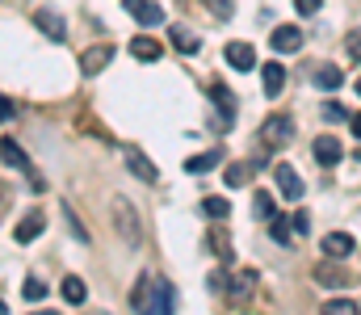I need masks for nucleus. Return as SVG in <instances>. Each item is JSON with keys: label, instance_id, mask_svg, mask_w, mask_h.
<instances>
[{"label": "nucleus", "instance_id": "f257e3e1", "mask_svg": "<svg viewBox=\"0 0 361 315\" xmlns=\"http://www.w3.org/2000/svg\"><path fill=\"white\" fill-rule=\"evenodd\" d=\"M114 227H118V235H122V244H126V248H139V240H143L139 210L130 206L126 198H114Z\"/></svg>", "mask_w": 361, "mask_h": 315}, {"label": "nucleus", "instance_id": "f03ea898", "mask_svg": "<svg viewBox=\"0 0 361 315\" xmlns=\"http://www.w3.org/2000/svg\"><path fill=\"white\" fill-rule=\"evenodd\" d=\"M290 139H294V118H290V113H269V118L261 122V143H265V152L286 147Z\"/></svg>", "mask_w": 361, "mask_h": 315}, {"label": "nucleus", "instance_id": "7ed1b4c3", "mask_svg": "<svg viewBox=\"0 0 361 315\" xmlns=\"http://www.w3.org/2000/svg\"><path fill=\"white\" fill-rule=\"evenodd\" d=\"M122 160H126V168H130V177H139V181H160V168H156V160L139 147V143H122Z\"/></svg>", "mask_w": 361, "mask_h": 315}, {"label": "nucleus", "instance_id": "20e7f679", "mask_svg": "<svg viewBox=\"0 0 361 315\" xmlns=\"http://www.w3.org/2000/svg\"><path fill=\"white\" fill-rule=\"evenodd\" d=\"M0 160H4L8 168H21V173H30V185H34V190H42V185H47V181H42V177L30 168V156H25V147H21L17 139H0Z\"/></svg>", "mask_w": 361, "mask_h": 315}, {"label": "nucleus", "instance_id": "39448f33", "mask_svg": "<svg viewBox=\"0 0 361 315\" xmlns=\"http://www.w3.org/2000/svg\"><path fill=\"white\" fill-rule=\"evenodd\" d=\"M34 25H38L51 42H63V38H68V21H63V13H55V8H34Z\"/></svg>", "mask_w": 361, "mask_h": 315}, {"label": "nucleus", "instance_id": "423d86ee", "mask_svg": "<svg viewBox=\"0 0 361 315\" xmlns=\"http://www.w3.org/2000/svg\"><path fill=\"white\" fill-rule=\"evenodd\" d=\"M273 181H277V190H281V198H290V202H298L302 194H307V185H302V177L290 168V164H277L273 168Z\"/></svg>", "mask_w": 361, "mask_h": 315}, {"label": "nucleus", "instance_id": "0eeeda50", "mask_svg": "<svg viewBox=\"0 0 361 315\" xmlns=\"http://www.w3.org/2000/svg\"><path fill=\"white\" fill-rule=\"evenodd\" d=\"M42 231H47V214H42V210H30V214L13 227V240H17V244H34Z\"/></svg>", "mask_w": 361, "mask_h": 315}, {"label": "nucleus", "instance_id": "6e6552de", "mask_svg": "<svg viewBox=\"0 0 361 315\" xmlns=\"http://www.w3.org/2000/svg\"><path fill=\"white\" fill-rule=\"evenodd\" d=\"M269 47L277 55H294V51H302V30L298 25H277L269 38Z\"/></svg>", "mask_w": 361, "mask_h": 315}, {"label": "nucleus", "instance_id": "1a4fd4ad", "mask_svg": "<svg viewBox=\"0 0 361 315\" xmlns=\"http://www.w3.org/2000/svg\"><path fill=\"white\" fill-rule=\"evenodd\" d=\"M126 4V13L139 21V25H160L164 21V8L156 4V0H122Z\"/></svg>", "mask_w": 361, "mask_h": 315}, {"label": "nucleus", "instance_id": "9d476101", "mask_svg": "<svg viewBox=\"0 0 361 315\" xmlns=\"http://www.w3.org/2000/svg\"><path fill=\"white\" fill-rule=\"evenodd\" d=\"M109 59H114V47H109V42H101V47H92V51L80 55V72H85V76H101Z\"/></svg>", "mask_w": 361, "mask_h": 315}, {"label": "nucleus", "instance_id": "9b49d317", "mask_svg": "<svg viewBox=\"0 0 361 315\" xmlns=\"http://www.w3.org/2000/svg\"><path fill=\"white\" fill-rule=\"evenodd\" d=\"M173 303H177V295H173V286H169L164 278H156V282H152V299H147V311H156V315H169V311H173Z\"/></svg>", "mask_w": 361, "mask_h": 315}, {"label": "nucleus", "instance_id": "f8f14e48", "mask_svg": "<svg viewBox=\"0 0 361 315\" xmlns=\"http://www.w3.org/2000/svg\"><path fill=\"white\" fill-rule=\"evenodd\" d=\"M227 63H231L235 72H252V68H257L252 42H227Z\"/></svg>", "mask_w": 361, "mask_h": 315}, {"label": "nucleus", "instance_id": "ddd939ff", "mask_svg": "<svg viewBox=\"0 0 361 315\" xmlns=\"http://www.w3.org/2000/svg\"><path fill=\"white\" fill-rule=\"evenodd\" d=\"M311 156H315V164H324V168H332V164H341V143L332 139V135H319L315 139V147H311Z\"/></svg>", "mask_w": 361, "mask_h": 315}, {"label": "nucleus", "instance_id": "4468645a", "mask_svg": "<svg viewBox=\"0 0 361 315\" xmlns=\"http://www.w3.org/2000/svg\"><path fill=\"white\" fill-rule=\"evenodd\" d=\"M353 248H357V240H353L349 231H332V235H324V257H332V261H345Z\"/></svg>", "mask_w": 361, "mask_h": 315}, {"label": "nucleus", "instance_id": "2eb2a0df", "mask_svg": "<svg viewBox=\"0 0 361 315\" xmlns=\"http://www.w3.org/2000/svg\"><path fill=\"white\" fill-rule=\"evenodd\" d=\"M130 55H135L139 63H156V59L164 55V47H160L156 38H147V34H139V38H130Z\"/></svg>", "mask_w": 361, "mask_h": 315}, {"label": "nucleus", "instance_id": "dca6fc26", "mask_svg": "<svg viewBox=\"0 0 361 315\" xmlns=\"http://www.w3.org/2000/svg\"><path fill=\"white\" fill-rule=\"evenodd\" d=\"M315 282H319L324 290H345V286H349L353 278H349V273H345L341 265H319V269H315Z\"/></svg>", "mask_w": 361, "mask_h": 315}, {"label": "nucleus", "instance_id": "f3484780", "mask_svg": "<svg viewBox=\"0 0 361 315\" xmlns=\"http://www.w3.org/2000/svg\"><path fill=\"white\" fill-rule=\"evenodd\" d=\"M257 278H261L257 269H244V273H235V282H227V295H231L235 303H244V299L257 290Z\"/></svg>", "mask_w": 361, "mask_h": 315}, {"label": "nucleus", "instance_id": "a211bd4d", "mask_svg": "<svg viewBox=\"0 0 361 315\" xmlns=\"http://www.w3.org/2000/svg\"><path fill=\"white\" fill-rule=\"evenodd\" d=\"M261 85H265L269 97H281V89H286V68H281V63H265V68H261Z\"/></svg>", "mask_w": 361, "mask_h": 315}, {"label": "nucleus", "instance_id": "6ab92c4d", "mask_svg": "<svg viewBox=\"0 0 361 315\" xmlns=\"http://www.w3.org/2000/svg\"><path fill=\"white\" fill-rule=\"evenodd\" d=\"M152 282H156V273H139V282H135V290H130V311H147Z\"/></svg>", "mask_w": 361, "mask_h": 315}, {"label": "nucleus", "instance_id": "aec40b11", "mask_svg": "<svg viewBox=\"0 0 361 315\" xmlns=\"http://www.w3.org/2000/svg\"><path fill=\"white\" fill-rule=\"evenodd\" d=\"M169 38H173V47H177L180 55H197V47H202V42H197V34H193L189 25H173V30H169Z\"/></svg>", "mask_w": 361, "mask_h": 315}, {"label": "nucleus", "instance_id": "412c9836", "mask_svg": "<svg viewBox=\"0 0 361 315\" xmlns=\"http://www.w3.org/2000/svg\"><path fill=\"white\" fill-rule=\"evenodd\" d=\"M219 160H223L219 147H214V152H202V156H189V160H185V173H193V177H197V173H210V168H219Z\"/></svg>", "mask_w": 361, "mask_h": 315}, {"label": "nucleus", "instance_id": "4be33fe9", "mask_svg": "<svg viewBox=\"0 0 361 315\" xmlns=\"http://www.w3.org/2000/svg\"><path fill=\"white\" fill-rule=\"evenodd\" d=\"M341 80H345V76H341V68H332V63L315 72V89H328V93H332V89H341Z\"/></svg>", "mask_w": 361, "mask_h": 315}, {"label": "nucleus", "instance_id": "5701e85b", "mask_svg": "<svg viewBox=\"0 0 361 315\" xmlns=\"http://www.w3.org/2000/svg\"><path fill=\"white\" fill-rule=\"evenodd\" d=\"M85 295H89V290H85V282H80V278H63V303L80 307V303H85Z\"/></svg>", "mask_w": 361, "mask_h": 315}, {"label": "nucleus", "instance_id": "b1692460", "mask_svg": "<svg viewBox=\"0 0 361 315\" xmlns=\"http://www.w3.org/2000/svg\"><path fill=\"white\" fill-rule=\"evenodd\" d=\"M47 290H51V286H47L42 278H30V282L21 286V299H25V303H42V299H47Z\"/></svg>", "mask_w": 361, "mask_h": 315}, {"label": "nucleus", "instance_id": "393cba45", "mask_svg": "<svg viewBox=\"0 0 361 315\" xmlns=\"http://www.w3.org/2000/svg\"><path fill=\"white\" fill-rule=\"evenodd\" d=\"M202 214L206 218H227L231 214V202L227 198H202Z\"/></svg>", "mask_w": 361, "mask_h": 315}, {"label": "nucleus", "instance_id": "a878e982", "mask_svg": "<svg viewBox=\"0 0 361 315\" xmlns=\"http://www.w3.org/2000/svg\"><path fill=\"white\" fill-rule=\"evenodd\" d=\"M248 177H252V160H248V164H231V168H227V185H231V190L248 185Z\"/></svg>", "mask_w": 361, "mask_h": 315}, {"label": "nucleus", "instance_id": "bb28decb", "mask_svg": "<svg viewBox=\"0 0 361 315\" xmlns=\"http://www.w3.org/2000/svg\"><path fill=\"white\" fill-rule=\"evenodd\" d=\"M59 210H63V218H68V227H72V235H76L80 244H89V231H85V223L76 218V210H72V202H63Z\"/></svg>", "mask_w": 361, "mask_h": 315}, {"label": "nucleus", "instance_id": "cd10ccee", "mask_svg": "<svg viewBox=\"0 0 361 315\" xmlns=\"http://www.w3.org/2000/svg\"><path fill=\"white\" fill-rule=\"evenodd\" d=\"M269 235L277 244H290V218H286V214H273L269 218Z\"/></svg>", "mask_w": 361, "mask_h": 315}, {"label": "nucleus", "instance_id": "c85d7f7f", "mask_svg": "<svg viewBox=\"0 0 361 315\" xmlns=\"http://www.w3.org/2000/svg\"><path fill=\"white\" fill-rule=\"evenodd\" d=\"M206 244H210V252H214V257H223V265H227V261L235 257V248H231V244H227V235H219V231H214V235H210Z\"/></svg>", "mask_w": 361, "mask_h": 315}, {"label": "nucleus", "instance_id": "c756f323", "mask_svg": "<svg viewBox=\"0 0 361 315\" xmlns=\"http://www.w3.org/2000/svg\"><path fill=\"white\" fill-rule=\"evenodd\" d=\"M252 210H257V218H273V214H277V210H273V194L257 190V198H252Z\"/></svg>", "mask_w": 361, "mask_h": 315}, {"label": "nucleus", "instance_id": "7c9ffc66", "mask_svg": "<svg viewBox=\"0 0 361 315\" xmlns=\"http://www.w3.org/2000/svg\"><path fill=\"white\" fill-rule=\"evenodd\" d=\"M324 311L328 315H353L357 303H353V299H332V303H324Z\"/></svg>", "mask_w": 361, "mask_h": 315}, {"label": "nucleus", "instance_id": "2f4dec72", "mask_svg": "<svg viewBox=\"0 0 361 315\" xmlns=\"http://www.w3.org/2000/svg\"><path fill=\"white\" fill-rule=\"evenodd\" d=\"M206 8H210L214 17H223V21H231V13H235V0H206Z\"/></svg>", "mask_w": 361, "mask_h": 315}, {"label": "nucleus", "instance_id": "473e14b6", "mask_svg": "<svg viewBox=\"0 0 361 315\" xmlns=\"http://www.w3.org/2000/svg\"><path fill=\"white\" fill-rule=\"evenodd\" d=\"M319 113H324L328 122H345V118H349V109H345L341 101H324V109H319Z\"/></svg>", "mask_w": 361, "mask_h": 315}, {"label": "nucleus", "instance_id": "72a5a7b5", "mask_svg": "<svg viewBox=\"0 0 361 315\" xmlns=\"http://www.w3.org/2000/svg\"><path fill=\"white\" fill-rule=\"evenodd\" d=\"M210 97H214L219 105H227V109L235 105V97H231V89H223V85H210Z\"/></svg>", "mask_w": 361, "mask_h": 315}, {"label": "nucleus", "instance_id": "f704fd0d", "mask_svg": "<svg viewBox=\"0 0 361 315\" xmlns=\"http://www.w3.org/2000/svg\"><path fill=\"white\" fill-rule=\"evenodd\" d=\"M319 4H324V0H294V8H298L302 17H315V13H319Z\"/></svg>", "mask_w": 361, "mask_h": 315}, {"label": "nucleus", "instance_id": "c9c22d12", "mask_svg": "<svg viewBox=\"0 0 361 315\" xmlns=\"http://www.w3.org/2000/svg\"><path fill=\"white\" fill-rule=\"evenodd\" d=\"M17 118V105H13V97H0V122H13Z\"/></svg>", "mask_w": 361, "mask_h": 315}, {"label": "nucleus", "instance_id": "e433bc0d", "mask_svg": "<svg viewBox=\"0 0 361 315\" xmlns=\"http://www.w3.org/2000/svg\"><path fill=\"white\" fill-rule=\"evenodd\" d=\"M307 227H311V218H307V214H302V210H298V214H294V231H298V235H302V231H307Z\"/></svg>", "mask_w": 361, "mask_h": 315}, {"label": "nucleus", "instance_id": "4c0bfd02", "mask_svg": "<svg viewBox=\"0 0 361 315\" xmlns=\"http://www.w3.org/2000/svg\"><path fill=\"white\" fill-rule=\"evenodd\" d=\"M349 55H353V63H361V38H353V42H349Z\"/></svg>", "mask_w": 361, "mask_h": 315}, {"label": "nucleus", "instance_id": "58836bf2", "mask_svg": "<svg viewBox=\"0 0 361 315\" xmlns=\"http://www.w3.org/2000/svg\"><path fill=\"white\" fill-rule=\"evenodd\" d=\"M349 126H353V135H357V139H361V109H357V113H353V118H349Z\"/></svg>", "mask_w": 361, "mask_h": 315}, {"label": "nucleus", "instance_id": "ea45409f", "mask_svg": "<svg viewBox=\"0 0 361 315\" xmlns=\"http://www.w3.org/2000/svg\"><path fill=\"white\" fill-rule=\"evenodd\" d=\"M8 198H13V194H8V190L0 185V214H4V206H8Z\"/></svg>", "mask_w": 361, "mask_h": 315}, {"label": "nucleus", "instance_id": "a19ab883", "mask_svg": "<svg viewBox=\"0 0 361 315\" xmlns=\"http://www.w3.org/2000/svg\"><path fill=\"white\" fill-rule=\"evenodd\" d=\"M357 97H361V80H357Z\"/></svg>", "mask_w": 361, "mask_h": 315}, {"label": "nucleus", "instance_id": "79ce46f5", "mask_svg": "<svg viewBox=\"0 0 361 315\" xmlns=\"http://www.w3.org/2000/svg\"><path fill=\"white\" fill-rule=\"evenodd\" d=\"M0 315H4V303H0Z\"/></svg>", "mask_w": 361, "mask_h": 315}]
</instances>
